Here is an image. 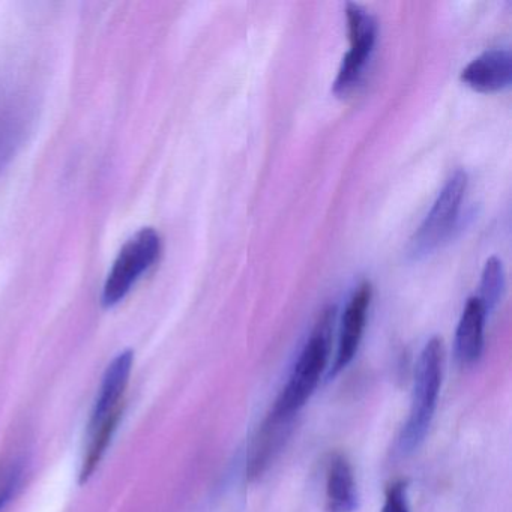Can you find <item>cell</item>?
<instances>
[{
  "mask_svg": "<svg viewBox=\"0 0 512 512\" xmlns=\"http://www.w3.org/2000/svg\"><path fill=\"white\" fill-rule=\"evenodd\" d=\"M133 350L119 353L104 373L86 431L79 481L86 484L100 466L124 413L125 397L133 373Z\"/></svg>",
  "mask_w": 512,
  "mask_h": 512,
  "instance_id": "6da1fadb",
  "label": "cell"
},
{
  "mask_svg": "<svg viewBox=\"0 0 512 512\" xmlns=\"http://www.w3.org/2000/svg\"><path fill=\"white\" fill-rule=\"evenodd\" d=\"M334 322L335 308H326L314 325L313 332L305 343L298 361L293 365L289 380L278 395L268 418L292 424L293 418L310 400L328 367Z\"/></svg>",
  "mask_w": 512,
  "mask_h": 512,
  "instance_id": "7a4b0ae2",
  "label": "cell"
},
{
  "mask_svg": "<svg viewBox=\"0 0 512 512\" xmlns=\"http://www.w3.org/2000/svg\"><path fill=\"white\" fill-rule=\"evenodd\" d=\"M443 361L445 350L442 340L431 338L416 362L409 416L398 439V448L403 455L415 452L430 430L442 388Z\"/></svg>",
  "mask_w": 512,
  "mask_h": 512,
  "instance_id": "3957f363",
  "label": "cell"
},
{
  "mask_svg": "<svg viewBox=\"0 0 512 512\" xmlns=\"http://www.w3.org/2000/svg\"><path fill=\"white\" fill-rule=\"evenodd\" d=\"M160 254L161 236L152 227H145L128 239L104 283L101 296L104 308L116 307L124 301L142 275L157 263Z\"/></svg>",
  "mask_w": 512,
  "mask_h": 512,
  "instance_id": "277c9868",
  "label": "cell"
},
{
  "mask_svg": "<svg viewBox=\"0 0 512 512\" xmlns=\"http://www.w3.org/2000/svg\"><path fill=\"white\" fill-rule=\"evenodd\" d=\"M466 190V172L457 170L446 181L445 187L440 191L436 202L410 241L409 251L413 259H421L433 253L451 236L452 230L457 226Z\"/></svg>",
  "mask_w": 512,
  "mask_h": 512,
  "instance_id": "5b68a950",
  "label": "cell"
},
{
  "mask_svg": "<svg viewBox=\"0 0 512 512\" xmlns=\"http://www.w3.org/2000/svg\"><path fill=\"white\" fill-rule=\"evenodd\" d=\"M347 28H349L350 49L341 62L334 92L338 95L347 94L361 79L362 71L376 43V20L370 13L356 4H347Z\"/></svg>",
  "mask_w": 512,
  "mask_h": 512,
  "instance_id": "8992f818",
  "label": "cell"
},
{
  "mask_svg": "<svg viewBox=\"0 0 512 512\" xmlns=\"http://www.w3.org/2000/svg\"><path fill=\"white\" fill-rule=\"evenodd\" d=\"M371 295H373L371 284L362 283L350 298L343 317H341L337 355H335L334 365H332L329 377L340 374L355 358L359 344H361L362 335H364Z\"/></svg>",
  "mask_w": 512,
  "mask_h": 512,
  "instance_id": "52a82bcc",
  "label": "cell"
},
{
  "mask_svg": "<svg viewBox=\"0 0 512 512\" xmlns=\"http://www.w3.org/2000/svg\"><path fill=\"white\" fill-rule=\"evenodd\" d=\"M511 79V53L503 49L482 53L461 71V82L473 91L484 92V94L508 88L511 85Z\"/></svg>",
  "mask_w": 512,
  "mask_h": 512,
  "instance_id": "ba28073f",
  "label": "cell"
},
{
  "mask_svg": "<svg viewBox=\"0 0 512 512\" xmlns=\"http://www.w3.org/2000/svg\"><path fill=\"white\" fill-rule=\"evenodd\" d=\"M487 311L476 296L467 301L455 332V355L461 365H473L484 352Z\"/></svg>",
  "mask_w": 512,
  "mask_h": 512,
  "instance_id": "9c48e42d",
  "label": "cell"
},
{
  "mask_svg": "<svg viewBox=\"0 0 512 512\" xmlns=\"http://www.w3.org/2000/svg\"><path fill=\"white\" fill-rule=\"evenodd\" d=\"M326 512H355L359 506L358 487L352 464L344 455L331 457L326 469Z\"/></svg>",
  "mask_w": 512,
  "mask_h": 512,
  "instance_id": "30bf717a",
  "label": "cell"
},
{
  "mask_svg": "<svg viewBox=\"0 0 512 512\" xmlns=\"http://www.w3.org/2000/svg\"><path fill=\"white\" fill-rule=\"evenodd\" d=\"M503 287H505V272H503L502 262L497 257H490L482 269L479 295L476 296L488 314L499 302Z\"/></svg>",
  "mask_w": 512,
  "mask_h": 512,
  "instance_id": "8fae6325",
  "label": "cell"
},
{
  "mask_svg": "<svg viewBox=\"0 0 512 512\" xmlns=\"http://www.w3.org/2000/svg\"><path fill=\"white\" fill-rule=\"evenodd\" d=\"M25 119L8 115L0 119V172L8 166L25 139Z\"/></svg>",
  "mask_w": 512,
  "mask_h": 512,
  "instance_id": "7c38bea8",
  "label": "cell"
},
{
  "mask_svg": "<svg viewBox=\"0 0 512 512\" xmlns=\"http://www.w3.org/2000/svg\"><path fill=\"white\" fill-rule=\"evenodd\" d=\"M23 479H25V463L19 458L0 464V511L19 493Z\"/></svg>",
  "mask_w": 512,
  "mask_h": 512,
  "instance_id": "4fadbf2b",
  "label": "cell"
},
{
  "mask_svg": "<svg viewBox=\"0 0 512 512\" xmlns=\"http://www.w3.org/2000/svg\"><path fill=\"white\" fill-rule=\"evenodd\" d=\"M380 512H410L406 481H397L389 485Z\"/></svg>",
  "mask_w": 512,
  "mask_h": 512,
  "instance_id": "5bb4252c",
  "label": "cell"
}]
</instances>
